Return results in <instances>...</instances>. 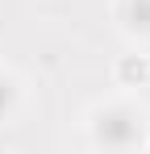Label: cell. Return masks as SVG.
I'll return each mask as SVG.
<instances>
[{"instance_id": "obj_1", "label": "cell", "mask_w": 150, "mask_h": 154, "mask_svg": "<svg viewBox=\"0 0 150 154\" xmlns=\"http://www.w3.org/2000/svg\"><path fill=\"white\" fill-rule=\"evenodd\" d=\"M146 125V108H138L133 100H104L88 112V137L100 150H142Z\"/></svg>"}, {"instance_id": "obj_2", "label": "cell", "mask_w": 150, "mask_h": 154, "mask_svg": "<svg viewBox=\"0 0 150 154\" xmlns=\"http://www.w3.org/2000/svg\"><path fill=\"white\" fill-rule=\"evenodd\" d=\"M113 17H117V25H121L125 38L150 42V0H117L113 4Z\"/></svg>"}, {"instance_id": "obj_3", "label": "cell", "mask_w": 150, "mask_h": 154, "mask_svg": "<svg viewBox=\"0 0 150 154\" xmlns=\"http://www.w3.org/2000/svg\"><path fill=\"white\" fill-rule=\"evenodd\" d=\"M25 104V83L17 79V71H8V67H0V125H8V121H17V112H21Z\"/></svg>"}, {"instance_id": "obj_4", "label": "cell", "mask_w": 150, "mask_h": 154, "mask_svg": "<svg viewBox=\"0 0 150 154\" xmlns=\"http://www.w3.org/2000/svg\"><path fill=\"white\" fill-rule=\"evenodd\" d=\"M117 88H146L150 83V54H121L113 67Z\"/></svg>"}, {"instance_id": "obj_5", "label": "cell", "mask_w": 150, "mask_h": 154, "mask_svg": "<svg viewBox=\"0 0 150 154\" xmlns=\"http://www.w3.org/2000/svg\"><path fill=\"white\" fill-rule=\"evenodd\" d=\"M142 150H150V133H146V142H142Z\"/></svg>"}]
</instances>
